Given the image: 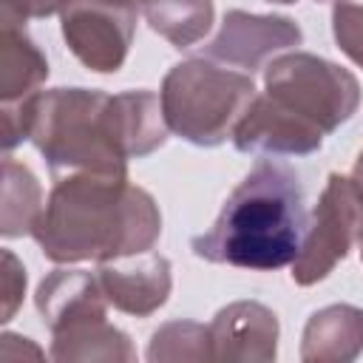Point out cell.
I'll list each match as a JSON object with an SVG mask.
<instances>
[{
  "instance_id": "cell-22",
  "label": "cell",
  "mask_w": 363,
  "mask_h": 363,
  "mask_svg": "<svg viewBox=\"0 0 363 363\" xmlns=\"http://www.w3.org/2000/svg\"><path fill=\"white\" fill-rule=\"evenodd\" d=\"M71 0H3V14H11L17 20H31V17H51L62 14Z\"/></svg>"
},
{
  "instance_id": "cell-16",
  "label": "cell",
  "mask_w": 363,
  "mask_h": 363,
  "mask_svg": "<svg viewBox=\"0 0 363 363\" xmlns=\"http://www.w3.org/2000/svg\"><path fill=\"white\" fill-rule=\"evenodd\" d=\"M51 337L54 360H133L128 335L111 326L105 315L77 320Z\"/></svg>"
},
{
  "instance_id": "cell-15",
  "label": "cell",
  "mask_w": 363,
  "mask_h": 363,
  "mask_svg": "<svg viewBox=\"0 0 363 363\" xmlns=\"http://www.w3.org/2000/svg\"><path fill=\"white\" fill-rule=\"evenodd\" d=\"M48 77V62L43 51L28 40L23 20L3 14L0 26V99L3 105L20 102L40 91Z\"/></svg>"
},
{
  "instance_id": "cell-13",
  "label": "cell",
  "mask_w": 363,
  "mask_h": 363,
  "mask_svg": "<svg viewBox=\"0 0 363 363\" xmlns=\"http://www.w3.org/2000/svg\"><path fill=\"white\" fill-rule=\"evenodd\" d=\"M113 130L128 159H142L167 142V119L153 91H122L111 96Z\"/></svg>"
},
{
  "instance_id": "cell-27",
  "label": "cell",
  "mask_w": 363,
  "mask_h": 363,
  "mask_svg": "<svg viewBox=\"0 0 363 363\" xmlns=\"http://www.w3.org/2000/svg\"><path fill=\"white\" fill-rule=\"evenodd\" d=\"M315 3H323V0H315ZM335 3H340V0H335Z\"/></svg>"
},
{
  "instance_id": "cell-8",
  "label": "cell",
  "mask_w": 363,
  "mask_h": 363,
  "mask_svg": "<svg viewBox=\"0 0 363 363\" xmlns=\"http://www.w3.org/2000/svg\"><path fill=\"white\" fill-rule=\"evenodd\" d=\"M301 28L289 17L233 9L224 14L218 37L207 45V60H218L224 65L241 68L244 74H252L267 68L281 51L301 45Z\"/></svg>"
},
{
  "instance_id": "cell-4",
  "label": "cell",
  "mask_w": 363,
  "mask_h": 363,
  "mask_svg": "<svg viewBox=\"0 0 363 363\" xmlns=\"http://www.w3.org/2000/svg\"><path fill=\"white\" fill-rule=\"evenodd\" d=\"M159 99L170 133L199 147H216L227 136L233 139L238 119L255 99V85L250 74L201 57L176 62L162 79Z\"/></svg>"
},
{
  "instance_id": "cell-5",
  "label": "cell",
  "mask_w": 363,
  "mask_h": 363,
  "mask_svg": "<svg viewBox=\"0 0 363 363\" xmlns=\"http://www.w3.org/2000/svg\"><path fill=\"white\" fill-rule=\"evenodd\" d=\"M264 88L267 96L315 125L320 133L337 130L360 105L354 74L306 51L275 57L264 68Z\"/></svg>"
},
{
  "instance_id": "cell-2",
  "label": "cell",
  "mask_w": 363,
  "mask_h": 363,
  "mask_svg": "<svg viewBox=\"0 0 363 363\" xmlns=\"http://www.w3.org/2000/svg\"><path fill=\"white\" fill-rule=\"evenodd\" d=\"M306 227L309 216L298 173L261 156L227 196L213 227L193 235L190 250L210 264L267 272L292 267Z\"/></svg>"
},
{
  "instance_id": "cell-26",
  "label": "cell",
  "mask_w": 363,
  "mask_h": 363,
  "mask_svg": "<svg viewBox=\"0 0 363 363\" xmlns=\"http://www.w3.org/2000/svg\"><path fill=\"white\" fill-rule=\"evenodd\" d=\"M357 247H360V258H363V235H360V241H357Z\"/></svg>"
},
{
  "instance_id": "cell-23",
  "label": "cell",
  "mask_w": 363,
  "mask_h": 363,
  "mask_svg": "<svg viewBox=\"0 0 363 363\" xmlns=\"http://www.w3.org/2000/svg\"><path fill=\"white\" fill-rule=\"evenodd\" d=\"M0 340H3V343H0V363L20 360V357H26V354H31L34 360L43 357V352H40L34 343H28V337H17V335H9V332H6Z\"/></svg>"
},
{
  "instance_id": "cell-18",
  "label": "cell",
  "mask_w": 363,
  "mask_h": 363,
  "mask_svg": "<svg viewBox=\"0 0 363 363\" xmlns=\"http://www.w3.org/2000/svg\"><path fill=\"white\" fill-rule=\"evenodd\" d=\"M43 190L34 173L6 156L3 159V210H0V233L6 238L31 235L40 213H43Z\"/></svg>"
},
{
  "instance_id": "cell-21",
  "label": "cell",
  "mask_w": 363,
  "mask_h": 363,
  "mask_svg": "<svg viewBox=\"0 0 363 363\" xmlns=\"http://www.w3.org/2000/svg\"><path fill=\"white\" fill-rule=\"evenodd\" d=\"M26 289V269L20 267V261L6 250L3 252V278H0V295H3V320H11L20 295Z\"/></svg>"
},
{
  "instance_id": "cell-17",
  "label": "cell",
  "mask_w": 363,
  "mask_h": 363,
  "mask_svg": "<svg viewBox=\"0 0 363 363\" xmlns=\"http://www.w3.org/2000/svg\"><path fill=\"white\" fill-rule=\"evenodd\" d=\"M139 11L173 48L196 45L213 26V0H139Z\"/></svg>"
},
{
  "instance_id": "cell-25",
  "label": "cell",
  "mask_w": 363,
  "mask_h": 363,
  "mask_svg": "<svg viewBox=\"0 0 363 363\" xmlns=\"http://www.w3.org/2000/svg\"><path fill=\"white\" fill-rule=\"evenodd\" d=\"M267 3H298V0H267Z\"/></svg>"
},
{
  "instance_id": "cell-14",
  "label": "cell",
  "mask_w": 363,
  "mask_h": 363,
  "mask_svg": "<svg viewBox=\"0 0 363 363\" xmlns=\"http://www.w3.org/2000/svg\"><path fill=\"white\" fill-rule=\"evenodd\" d=\"M363 349V309L352 303H332L318 309L303 326L301 357L306 363L354 360Z\"/></svg>"
},
{
  "instance_id": "cell-7",
  "label": "cell",
  "mask_w": 363,
  "mask_h": 363,
  "mask_svg": "<svg viewBox=\"0 0 363 363\" xmlns=\"http://www.w3.org/2000/svg\"><path fill=\"white\" fill-rule=\"evenodd\" d=\"M139 0H71L62 11V37L71 54L96 74H116L128 60Z\"/></svg>"
},
{
  "instance_id": "cell-19",
  "label": "cell",
  "mask_w": 363,
  "mask_h": 363,
  "mask_svg": "<svg viewBox=\"0 0 363 363\" xmlns=\"http://www.w3.org/2000/svg\"><path fill=\"white\" fill-rule=\"evenodd\" d=\"M147 360H213L210 329L190 320L164 323L153 332Z\"/></svg>"
},
{
  "instance_id": "cell-3",
  "label": "cell",
  "mask_w": 363,
  "mask_h": 363,
  "mask_svg": "<svg viewBox=\"0 0 363 363\" xmlns=\"http://www.w3.org/2000/svg\"><path fill=\"white\" fill-rule=\"evenodd\" d=\"M28 139L45 156L51 176L128 173L111 113V94L88 88L37 91L26 102Z\"/></svg>"
},
{
  "instance_id": "cell-1",
  "label": "cell",
  "mask_w": 363,
  "mask_h": 363,
  "mask_svg": "<svg viewBox=\"0 0 363 363\" xmlns=\"http://www.w3.org/2000/svg\"><path fill=\"white\" fill-rule=\"evenodd\" d=\"M162 213L153 196L128 182V173H68L54 179L31 230L54 264L116 261L153 250Z\"/></svg>"
},
{
  "instance_id": "cell-9",
  "label": "cell",
  "mask_w": 363,
  "mask_h": 363,
  "mask_svg": "<svg viewBox=\"0 0 363 363\" xmlns=\"http://www.w3.org/2000/svg\"><path fill=\"white\" fill-rule=\"evenodd\" d=\"M323 136L326 133L278 105L272 96L255 94L233 130V145L255 156H306L320 150Z\"/></svg>"
},
{
  "instance_id": "cell-10",
  "label": "cell",
  "mask_w": 363,
  "mask_h": 363,
  "mask_svg": "<svg viewBox=\"0 0 363 363\" xmlns=\"http://www.w3.org/2000/svg\"><path fill=\"white\" fill-rule=\"evenodd\" d=\"M108 303L125 315L147 318L170 295V261L153 250L102 261L96 269Z\"/></svg>"
},
{
  "instance_id": "cell-11",
  "label": "cell",
  "mask_w": 363,
  "mask_h": 363,
  "mask_svg": "<svg viewBox=\"0 0 363 363\" xmlns=\"http://www.w3.org/2000/svg\"><path fill=\"white\" fill-rule=\"evenodd\" d=\"M210 329L213 360H272L278 346V318L255 301L224 306Z\"/></svg>"
},
{
  "instance_id": "cell-6",
  "label": "cell",
  "mask_w": 363,
  "mask_h": 363,
  "mask_svg": "<svg viewBox=\"0 0 363 363\" xmlns=\"http://www.w3.org/2000/svg\"><path fill=\"white\" fill-rule=\"evenodd\" d=\"M363 235V193L352 182V176L329 173L326 187L312 210L303 244L298 258L292 261V281L298 286H312L323 281L337 261L349 255V250Z\"/></svg>"
},
{
  "instance_id": "cell-12",
  "label": "cell",
  "mask_w": 363,
  "mask_h": 363,
  "mask_svg": "<svg viewBox=\"0 0 363 363\" xmlns=\"http://www.w3.org/2000/svg\"><path fill=\"white\" fill-rule=\"evenodd\" d=\"M48 332H60L77 320L105 315L108 298L99 286L96 272L88 269H54L34 295Z\"/></svg>"
},
{
  "instance_id": "cell-20",
  "label": "cell",
  "mask_w": 363,
  "mask_h": 363,
  "mask_svg": "<svg viewBox=\"0 0 363 363\" xmlns=\"http://www.w3.org/2000/svg\"><path fill=\"white\" fill-rule=\"evenodd\" d=\"M332 34L337 48L363 68V3L340 0L332 9Z\"/></svg>"
},
{
  "instance_id": "cell-24",
  "label": "cell",
  "mask_w": 363,
  "mask_h": 363,
  "mask_svg": "<svg viewBox=\"0 0 363 363\" xmlns=\"http://www.w3.org/2000/svg\"><path fill=\"white\" fill-rule=\"evenodd\" d=\"M352 182H354L357 190L363 193V150H360V156H357V162H354V167H352Z\"/></svg>"
}]
</instances>
